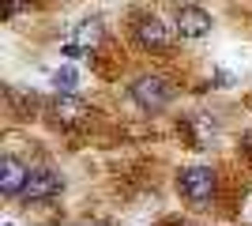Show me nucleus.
Listing matches in <instances>:
<instances>
[{
	"label": "nucleus",
	"mask_w": 252,
	"mask_h": 226,
	"mask_svg": "<svg viewBox=\"0 0 252 226\" xmlns=\"http://www.w3.org/2000/svg\"><path fill=\"white\" fill-rule=\"evenodd\" d=\"M181 132L189 136L192 147L211 151V147H219V140H222V117L215 109H192V113L181 117Z\"/></svg>",
	"instance_id": "obj_4"
},
{
	"label": "nucleus",
	"mask_w": 252,
	"mask_h": 226,
	"mask_svg": "<svg viewBox=\"0 0 252 226\" xmlns=\"http://www.w3.org/2000/svg\"><path fill=\"white\" fill-rule=\"evenodd\" d=\"M64 193V173L53 170V166H31V177L23 185L19 204H45V200H57Z\"/></svg>",
	"instance_id": "obj_6"
},
{
	"label": "nucleus",
	"mask_w": 252,
	"mask_h": 226,
	"mask_svg": "<svg viewBox=\"0 0 252 226\" xmlns=\"http://www.w3.org/2000/svg\"><path fill=\"white\" fill-rule=\"evenodd\" d=\"M128 38H132V45L143 57H173V49L181 42L173 23H166L155 11H136L132 23H128Z\"/></svg>",
	"instance_id": "obj_3"
},
{
	"label": "nucleus",
	"mask_w": 252,
	"mask_h": 226,
	"mask_svg": "<svg viewBox=\"0 0 252 226\" xmlns=\"http://www.w3.org/2000/svg\"><path fill=\"white\" fill-rule=\"evenodd\" d=\"M237 151H241V155H245V162H252V129H249V132H245V136H241V143H237Z\"/></svg>",
	"instance_id": "obj_14"
},
{
	"label": "nucleus",
	"mask_w": 252,
	"mask_h": 226,
	"mask_svg": "<svg viewBox=\"0 0 252 226\" xmlns=\"http://www.w3.org/2000/svg\"><path fill=\"white\" fill-rule=\"evenodd\" d=\"M27 177H31V162L15 159V155H4V159H0V196H4V200H19Z\"/></svg>",
	"instance_id": "obj_8"
},
{
	"label": "nucleus",
	"mask_w": 252,
	"mask_h": 226,
	"mask_svg": "<svg viewBox=\"0 0 252 226\" xmlns=\"http://www.w3.org/2000/svg\"><path fill=\"white\" fill-rule=\"evenodd\" d=\"M169 23H173V31H177L181 42H200V38H207V34H211L215 15H211L207 8H200V4H177Z\"/></svg>",
	"instance_id": "obj_7"
},
{
	"label": "nucleus",
	"mask_w": 252,
	"mask_h": 226,
	"mask_svg": "<svg viewBox=\"0 0 252 226\" xmlns=\"http://www.w3.org/2000/svg\"><path fill=\"white\" fill-rule=\"evenodd\" d=\"M34 8H42V0H4V19H19L23 11H34Z\"/></svg>",
	"instance_id": "obj_12"
},
{
	"label": "nucleus",
	"mask_w": 252,
	"mask_h": 226,
	"mask_svg": "<svg viewBox=\"0 0 252 226\" xmlns=\"http://www.w3.org/2000/svg\"><path fill=\"white\" fill-rule=\"evenodd\" d=\"M125 95L139 113H162V109H169L181 98V83L169 79L166 72H139L128 79Z\"/></svg>",
	"instance_id": "obj_2"
},
{
	"label": "nucleus",
	"mask_w": 252,
	"mask_h": 226,
	"mask_svg": "<svg viewBox=\"0 0 252 226\" xmlns=\"http://www.w3.org/2000/svg\"><path fill=\"white\" fill-rule=\"evenodd\" d=\"M61 53H64V61H79V57H87L83 49H79V45H72V42H64V45H61Z\"/></svg>",
	"instance_id": "obj_13"
},
{
	"label": "nucleus",
	"mask_w": 252,
	"mask_h": 226,
	"mask_svg": "<svg viewBox=\"0 0 252 226\" xmlns=\"http://www.w3.org/2000/svg\"><path fill=\"white\" fill-rule=\"evenodd\" d=\"M211 87L226 91V87H233V75H230V72H215V83H211Z\"/></svg>",
	"instance_id": "obj_15"
},
{
	"label": "nucleus",
	"mask_w": 252,
	"mask_h": 226,
	"mask_svg": "<svg viewBox=\"0 0 252 226\" xmlns=\"http://www.w3.org/2000/svg\"><path fill=\"white\" fill-rule=\"evenodd\" d=\"M53 87H57L61 95H75V87H79V72H75V68H57V72H53Z\"/></svg>",
	"instance_id": "obj_11"
},
{
	"label": "nucleus",
	"mask_w": 252,
	"mask_h": 226,
	"mask_svg": "<svg viewBox=\"0 0 252 226\" xmlns=\"http://www.w3.org/2000/svg\"><path fill=\"white\" fill-rule=\"evenodd\" d=\"M4 226H15V223H4Z\"/></svg>",
	"instance_id": "obj_16"
},
{
	"label": "nucleus",
	"mask_w": 252,
	"mask_h": 226,
	"mask_svg": "<svg viewBox=\"0 0 252 226\" xmlns=\"http://www.w3.org/2000/svg\"><path fill=\"white\" fill-rule=\"evenodd\" d=\"M177 196L185 200L189 211H215L222 200V173L211 162H196V166H181L177 170Z\"/></svg>",
	"instance_id": "obj_1"
},
{
	"label": "nucleus",
	"mask_w": 252,
	"mask_h": 226,
	"mask_svg": "<svg viewBox=\"0 0 252 226\" xmlns=\"http://www.w3.org/2000/svg\"><path fill=\"white\" fill-rule=\"evenodd\" d=\"M45 113L57 129H83L94 121V106H87L79 95H61V91H57V98L45 102Z\"/></svg>",
	"instance_id": "obj_5"
},
{
	"label": "nucleus",
	"mask_w": 252,
	"mask_h": 226,
	"mask_svg": "<svg viewBox=\"0 0 252 226\" xmlns=\"http://www.w3.org/2000/svg\"><path fill=\"white\" fill-rule=\"evenodd\" d=\"M102 38H105V23L98 19H79L72 27V34H68V42L72 45H79V49H83V53H98V49H102Z\"/></svg>",
	"instance_id": "obj_9"
},
{
	"label": "nucleus",
	"mask_w": 252,
	"mask_h": 226,
	"mask_svg": "<svg viewBox=\"0 0 252 226\" xmlns=\"http://www.w3.org/2000/svg\"><path fill=\"white\" fill-rule=\"evenodd\" d=\"M4 98H8L11 113H19V117H34V109H45L42 102H38V95H31V91H15V87H4Z\"/></svg>",
	"instance_id": "obj_10"
}]
</instances>
